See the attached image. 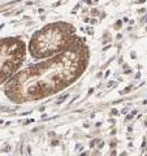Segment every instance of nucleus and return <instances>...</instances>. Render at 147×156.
Listing matches in <instances>:
<instances>
[{"mask_svg":"<svg viewBox=\"0 0 147 156\" xmlns=\"http://www.w3.org/2000/svg\"><path fill=\"white\" fill-rule=\"evenodd\" d=\"M89 62L90 50L85 39L77 35L64 52L20 69L4 85V94L14 104L46 99L74 83Z\"/></svg>","mask_w":147,"mask_h":156,"instance_id":"1","label":"nucleus"},{"mask_svg":"<svg viewBox=\"0 0 147 156\" xmlns=\"http://www.w3.org/2000/svg\"><path fill=\"white\" fill-rule=\"evenodd\" d=\"M77 38L76 26L65 21H56L33 34L27 51L35 60H45L64 52Z\"/></svg>","mask_w":147,"mask_h":156,"instance_id":"2","label":"nucleus"},{"mask_svg":"<svg viewBox=\"0 0 147 156\" xmlns=\"http://www.w3.org/2000/svg\"><path fill=\"white\" fill-rule=\"evenodd\" d=\"M27 47L18 37L0 38V86L5 85L25 62Z\"/></svg>","mask_w":147,"mask_h":156,"instance_id":"3","label":"nucleus"}]
</instances>
